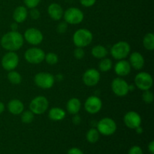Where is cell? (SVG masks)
<instances>
[{"mask_svg":"<svg viewBox=\"0 0 154 154\" xmlns=\"http://www.w3.org/2000/svg\"><path fill=\"white\" fill-rule=\"evenodd\" d=\"M24 44V38L23 35L18 31L8 32L0 40V45L8 51H18L23 47Z\"/></svg>","mask_w":154,"mask_h":154,"instance_id":"obj_1","label":"cell"},{"mask_svg":"<svg viewBox=\"0 0 154 154\" xmlns=\"http://www.w3.org/2000/svg\"><path fill=\"white\" fill-rule=\"evenodd\" d=\"M93 35L87 29L82 28L76 30L72 37L74 45L78 48H86L92 43Z\"/></svg>","mask_w":154,"mask_h":154,"instance_id":"obj_2","label":"cell"},{"mask_svg":"<svg viewBox=\"0 0 154 154\" xmlns=\"http://www.w3.org/2000/svg\"><path fill=\"white\" fill-rule=\"evenodd\" d=\"M130 51V45L124 41H120L111 47L110 53L114 60H120L126 59L129 55Z\"/></svg>","mask_w":154,"mask_h":154,"instance_id":"obj_3","label":"cell"},{"mask_svg":"<svg viewBox=\"0 0 154 154\" xmlns=\"http://www.w3.org/2000/svg\"><path fill=\"white\" fill-rule=\"evenodd\" d=\"M97 130L99 133L105 136H110L117 131V126L116 122L110 117H104L97 123Z\"/></svg>","mask_w":154,"mask_h":154,"instance_id":"obj_4","label":"cell"},{"mask_svg":"<svg viewBox=\"0 0 154 154\" xmlns=\"http://www.w3.org/2000/svg\"><path fill=\"white\" fill-rule=\"evenodd\" d=\"M49 102L45 96H38L32 99L29 104V110L35 115H42L48 109Z\"/></svg>","mask_w":154,"mask_h":154,"instance_id":"obj_5","label":"cell"},{"mask_svg":"<svg viewBox=\"0 0 154 154\" xmlns=\"http://www.w3.org/2000/svg\"><path fill=\"white\" fill-rule=\"evenodd\" d=\"M34 82L39 88L49 90L54 85L55 78L52 74L48 72H39L34 77Z\"/></svg>","mask_w":154,"mask_h":154,"instance_id":"obj_6","label":"cell"},{"mask_svg":"<svg viewBox=\"0 0 154 154\" xmlns=\"http://www.w3.org/2000/svg\"><path fill=\"white\" fill-rule=\"evenodd\" d=\"M64 20L68 24L78 25L84 20V14L81 9L78 8H69L63 14Z\"/></svg>","mask_w":154,"mask_h":154,"instance_id":"obj_7","label":"cell"},{"mask_svg":"<svg viewBox=\"0 0 154 154\" xmlns=\"http://www.w3.org/2000/svg\"><path fill=\"white\" fill-rule=\"evenodd\" d=\"M45 53L39 48H30L26 50L24 54V58L26 61L30 64H40L45 60Z\"/></svg>","mask_w":154,"mask_h":154,"instance_id":"obj_8","label":"cell"},{"mask_svg":"<svg viewBox=\"0 0 154 154\" xmlns=\"http://www.w3.org/2000/svg\"><path fill=\"white\" fill-rule=\"evenodd\" d=\"M135 84L140 90H148L151 89L153 84V77L147 72H141L137 74L135 77Z\"/></svg>","mask_w":154,"mask_h":154,"instance_id":"obj_9","label":"cell"},{"mask_svg":"<svg viewBox=\"0 0 154 154\" xmlns=\"http://www.w3.org/2000/svg\"><path fill=\"white\" fill-rule=\"evenodd\" d=\"M1 64L5 71L14 70L19 64V56L14 51H8L2 58Z\"/></svg>","mask_w":154,"mask_h":154,"instance_id":"obj_10","label":"cell"},{"mask_svg":"<svg viewBox=\"0 0 154 154\" xmlns=\"http://www.w3.org/2000/svg\"><path fill=\"white\" fill-rule=\"evenodd\" d=\"M111 90L113 93L119 97L126 96L129 92V84L122 78H116L111 82Z\"/></svg>","mask_w":154,"mask_h":154,"instance_id":"obj_11","label":"cell"},{"mask_svg":"<svg viewBox=\"0 0 154 154\" xmlns=\"http://www.w3.org/2000/svg\"><path fill=\"white\" fill-rule=\"evenodd\" d=\"M23 38L29 45H40L44 39L43 34L39 29L36 28H29L25 31L23 34Z\"/></svg>","mask_w":154,"mask_h":154,"instance_id":"obj_12","label":"cell"},{"mask_svg":"<svg viewBox=\"0 0 154 154\" xmlns=\"http://www.w3.org/2000/svg\"><path fill=\"white\" fill-rule=\"evenodd\" d=\"M102 108V102L99 97L91 96L86 99L84 102V108L86 111L90 114H96L101 111Z\"/></svg>","mask_w":154,"mask_h":154,"instance_id":"obj_13","label":"cell"},{"mask_svg":"<svg viewBox=\"0 0 154 154\" xmlns=\"http://www.w3.org/2000/svg\"><path fill=\"white\" fill-rule=\"evenodd\" d=\"M141 117L138 112L134 111H128L123 117V122L128 128L135 129L141 125Z\"/></svg>","mask_w":154,"mask_h":154,"instance_id":"obj_14","label":"cell"},{"mask_svg":"<svg viewBox=\"0 0 154 154\" xmlns=\"http://www.w3.org/2000/svg\"><path fill=\"white\" fill-rule=\"evenodd\" d=\"M100 72L95 69H89L83 75V82L87 87H94L100 81Z\"/></svg>","mask_w":154,"mask_h":154,"instance_id":"obj_15","label":"cell"},{"mask_svg":"<svg viewBox=\"0 0 154 154\" xmlns=\"http://www.w3.org/2000/svg\"><path fill=\"white\" fill-rule=\"evenodd\" d=\"M132 67L129 61L124 60H118L114 66V72L119 77L127 76L131 72Z\"/></svg>","mask_w":154,"mask_h":154,"instance_id":"obj_16","label":"cell"},{"mask_svg":"<svg viewBox=\"0 0 154 154\" xmlns=\"http://www.w3.org/2000/svg\"><path fill=\"white\" fill-rule=\"evenodd\" d=\"M129 63L131 67L133 68L135 70H141L144 68V58L142 54L139 52H133L129 56Z\"/></svg>","mask_w":154,"mask_h":154,"instance_id":"obj_17","label":"cell"},{"mask_svg":"<svg viewBox=\"0 0 154 154\" xmlns=\"http://www.w3.org/2000/svg\"><path fill=\"white\" fill-rule=\"evenodd\" d=\"M48 13L51 19L57 21L63 18L64 11L62 6L58 3H52L48 6Z\"/></svg>","mask_w":154,"mask_h":154,"instance_id":"obj_18","label":"cell"},{"mask_svg":"<svg viewBox=\"0 0 154 154\" xmlns=\"http://www.w3.org/2000/svg\"><path fill=\"white\" fill-rule=\"evenodd\" d=\"M8 110L13 115H20L24 111V105L20 99H11L8 103Z\"/></svg>","mask_w":154,"mask_h":154,"instance_id":"obj_19","label":"cell"},{"mask_svg":"<svg viewBox=\"0 0 154 154\" xmlns=\"http://www.w3.org/2000/svg\"><path fill=\"white\" fill-rule=\"evenodd\" d=\"M28 16V11L24 6H18L15 8L13 13V19L17 23L24 22Z\"/></svg>","mask_w":154,"mask_h":154,"instance_id":"obj_20","label":"cell"},{"mask_svg":"<svg viewBox=\"0 0 154 154\" xmlns=\"http://www.w3.org/2000/svg\"><path fill=\"white\" fill-rule=\"evenodd\" d=\"M81 108V102L78 98H72L66 104V109L69 114L75 115L79 113Z\"/></svg>","mask_w":154,"mask_h":154,"instance_id":"obj_21","label":"cell"},{"mask_svg":"<svg viewBox=\"0 0 154 154\" xmlns=\"http://www.w3.org/2000/svg\"><path fill=\"white\" fill-rule=\"evenodd\" d=\"M66 113L63 108L54 107L48 112V117L53 121H61L66 117Z\"/></svg>","mask_w":154,"mask_h":154,"instance_id":"obj_22","label":"cell"},{"mask_svg":"<svg viewBox=\"0 0 154 154\" xmlns=\"http://www.w3.org/2000/svg\"><path fill=\"white\" fill-rule=\"evenodd\" d=\"M108 51L106 49L105 46L101 45H97L96 46L93 47L91 50V54L93 57L96 59H99V60H102V59L106 57V56L108 55Z\"/></svg>","mask_w":154,"mask_h":154,"instance_id":"obj_23","label":"cell"},{"mask_svg":"<svg viewBox=\"0 0 154 154\" xmlns=\"http://www.w3.org/2000/svg\"><path fill=\"white\" fill-rule=\"evenodd\" d=\"M143 45L147 51L154 50V35L152 32H148L143 38Z\"/></svg>","mask_w":154,"mask_h":154,"instance_id":"obj_24","label":"cell"},{"mask_svg":"<svg viewBox=\"0 0 154 154\" xmlns=\"http://www.w3.org/2000/svg\"><path fill=\"white\" fill-rule=\"evenodd\" d=\"M99 136H100V133L96 128H91L87 131L86 134V138L87 141L91 144H95L97 142L99 139Z\"/></svg>","mask_w":154,"mask_h":154,"instance_id":"obj_25","label":"cell"},{"mask_svg":"<svg viewBox=\"0 0 154 154\" xmlns=\"http://www.w3.org/2000/svg\"><path fill=\"white\" fill-rule=\"evenodd\" d=\"M113 62L111 59L105 57L102 59L99 63V69L102 72H108L112 69Z\"/></svg>","mask_w":154,"mask_h":154,"instance_id":"obj_26","label":"cell"},{"mask_svg":"<svg viewBox=\"0 0 154 154\" xmlns=\"http://www.w3.org/2000/svg\"><path fill=\"white\" fill-rule=\"evenodd\" d=\"M8 80L11 84L17 85V84H20L21 81H22V76H21L19 72H16L14 70H12L8 72Z\"/></svg>","mask_w":154,"mask_h":154,"instance_id":"obj_27","label":"cell"},{"mask_svg":"<svg viewBox=\"0 0 154 154\" xmlns=\"http://www.w3.org/2000/svg\"><path fill=\"white\" fill-rule=\"evenodd\" d=\"M35 114L32 112L31 111H23L21 113V121L23 123H26V124H29V123H31L34 120Z\"/></svg>","mask_w":154,"mask_h":154,"instance_id":"obj_28","label":"cell"},{"mask_svg":"<svg viewBox=\"0 0 154 154\" xmlns=\"http://www.w3.org/2000/svg\"><path fill=\"white\" fill-rule=\"evenodd\" d=\"M45 60L46 61V63H48L50 66H54V65L57 64L59 61V57L58 55L55 53L53 52H49L47 54H45Z\"/></svg>","mask_w":154,"mask_h":154,"instance_id":"obj_29","label":"cell"},{"mask_svg":"<svg viewBox=\"0 0 154 154\" xmlns=\"http://www.w3.org/2000/svg\"><path fill=\"white\" fill-rule=\"evenodd\" d=\"M142 99L146 104H151L153 102V93L150 90H144L142 94Z\"/></svg>","mask_w":154,"mask_h":154,"instance_id":"obj_30","label":"cell"},{"mask_svg":"<svg viewBox=\"0 0 154 154\" xmlns=\"http://www.w3.org/2000/svg\"><path fill=\"white\" fill-rule=\"evenodd\" d=\"M73 54L75 58H76L77 60H82L85 56V51H84V48L76 47V48L74 50Z\"/></svg>","mask_w":154,"mask_h":154,"instance_id":"obj_31","label":"cell"},{"mask_svg":"<svg viewBox=\"0 0 154 154\" xmlns=\"http://www.w3.org/2000/svg\"><path fill=\"white\" fill-rule=\"evenodd\" d=\"M68 29V23L66 21H62L57 26V32L60 34H64Z\"/></svg>","mask_w":154,"mask_h":154,"instance_id":"obj_32","label":"cell"},{"mask_svg":"<svg viewBox=\"0 0 154 154\" xmlns=\"http://www.w3.org/2000/svg\"><path fill=\"white\" fill-rule=\"evenodd\" d=\"M26 7L29 8H36L41 2V0H23Z\"/></svg>","mask_w":154,"mask_h":154,"instance_id":"obj_33","label":"cell"},{"mask_svg":"<svg viewBox=\"0 0 154 154\" xmlns=\"http://www.w3.org/2000/svg\"><path fill=\"white\" fill-rule=\"evenodd\" d=\"M29 15L30 17L32 20H38L39 17H40V11L38 10L36 8H31L29 11Z\"/></svg>","mask_w":154,"mask_h":154,"instance_id":"obj_34","label":"cell"},{"mask_svg":"<svg viewBox=\"0 0 154 154\" xmlns=\"http://www.w3.org/2000/svg\"><path fill=\"white\" fill-rule=\"evenodd\" d=\"M128 154H144L143 153V150L139 146H133L129 149Z\"/></svg>","mask_w":154,"mask_h":154,"instance_id":"obj_35","label":"cell"},{"mask_svg":"<svg viewBox=\"0 0 154 154\" xmlns=\"http://www.w3.org/2000/svg\"><path fill=\"white\" fill-rule=\"evenodd\" d=\"M96 2V0H80L81 4L86 8L92 7L93 5H94Z\"/></svg>","mask_w":154,"mask_h":154,"instance_id":"obj_36","label":"cell"},{"mask_svg":"<svg viewBox=\"0 0 154 154\" xmlns=\"http://www.w3.org/2000/svg\"><path fill=\"white\" fill-rule=\"evenodd\" d=\"M67 154H84L82 150L78 147H72L70 150H69Z\"/></svg>","mask_w":154,"mask_h":154,"instance_id":"obj_37","label":"cell"},{"mask_svg":"<svg viewBox=\"0 0 154 154\" xmlns=\"http://www.w3.org/2000/svg\"><path fill=\"white\" fill-rule=\"evenodd\" d=\"M72 123H73L75 126H78V125L81 123V118L78 114H75L74 117H72Z\"/></svg>","mask_w":154,"mask_h":154,"instance_id":"obj_38","label":"cell"},{"mask_svg":"<svg viewBox=\"0 0 154 154\" xmlns=\"http://www.w3.org/2000/svg\"><path fill=\"white\" fill-rule=\"evenodd\" d=\"M148 150L151 154H154V141H150L148 144Z\"/></svg>","mask_w":154,"mask_h":154,"instance_id":"obj_39","label":"cell"},{"mask_svg":"<svg viewBox=\"0 0 154 154\" xmlns=\"http://www.w3.org/2000/svg\"><path fill=\"white\" fill-rule=\"evenodd\" d=\"M11 31H17V29H18L17 23L16 22L12 23L11 24Z\"/></svg>","mask_w":154,"mask_h":154,"instance_id":"obj_40","label":"cell"},{"mask_svg":"<svg viewBox=\"0 0 154 154\" xmlns=\"http://www.w3.org/2000/svg\"><path fill=\"white\" fill-rule=\"evenodd\" d=\"M5 109V104L2 102L0 101V114H2L4 112Z\"/></svg>","mask_w":154,"mask_h":154,"instance_id":"obj_41","label":"cell"},{"mask_svg":"<svg viewBox=\"0 0 154 154\" xmlns=\"http://www.w3.org/2000/svg\"><path fill=\"white\" fill-rule=\"evenodd\" d=\"M135 131H136V132L138 134H141L143 132V128L141 127V126H138V127H137L136 129H135Z\"/></svg>","mask_w":154,"mask_h":154,"instance_id":"obj_42","label":"cell"},{"mask_svg":"<svg viewBox=\"0 0 154 154\" xmlns=\"http://www.w3.org/2000/svg\"><path fill=\"white\" fill-rule=\"evenodd\" d=\"M135 90V86L134 85H129V91H133Z\"/></svg>","mask_w":154,"mask_h":154,"instance_id":"obj_43","label":"cell"}]
</instances>
